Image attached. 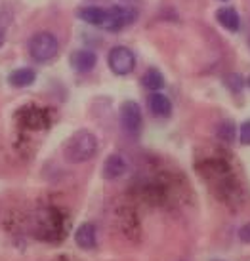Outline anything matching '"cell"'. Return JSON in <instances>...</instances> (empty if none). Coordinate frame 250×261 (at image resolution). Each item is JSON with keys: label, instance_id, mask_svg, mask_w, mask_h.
I'll return each instance as SVG.
<instances>
[{"label": "cell", "instance_id": "obj_1", "mask_svg": "<svg viewBox=\"0 0 250 261\" xmlns=\"http://www.w3.org/2000/svg\"><path fill=\"white\" fill-rule=\"evenodd\" d=\"M97 138L90 130L74 132L63 145V156L71 164H82L96 156Z\"/></svg>", "mask_w": 250, "mask_h": 261}, {"label": "cell", "instance_id": "obj_2", "mask_svg": "<svg viewBox=\"0 0 250 261\" xmlns=\"http://www.w3.org/2000/svg\"><path fill=\"white\" fill-rule=\"evenodd\" d=\"M58 51L59 40L56 35H52L48 31H40V33L31 37L29 54L37 63H50L52 59L58 56Z\"/></svg>", "mask_w": 250, "mask_h": 261}, {"label": "cell", "instance_id": "obj_3", "mask_svg": "<svg viewBox=\"0 0 250 261\" xmlns=\"http://www.w3.org/2000/svg\"><path fill=\"white\" fill-rule=\"evenodd\" d=\"M107 63L115 74L126 76L136 69V56L126 46H115V48H111L109 56H107Z\"/></svg>", "mask_w": 250, "mask_h": 261}, {"label": "cell", "instance_id": "obj_4", "mask_svg": "<svg viewBox=\"0 0 250 261\" xmlns=\"http://www.w3.org/2000/svg\"><path fill=\"white\" fill-rule=\"evenodd\" d=\"M143 124L140 105L136 101H124L120 105V126L128 136H138Z\"/></svg>", "mask_w": 250, "mask_h": 261}, {"label": "cell", "instance_id": "obj_5", "mask_svg": "<svg viewBox=\"0 0 250 261\" xmlns=\"http://www.w3.org/2000/svg\"><path fill=\"white\" fill-rule=\"evenodd\" d=\"M138 19V10L128 6H113L109 10V19L105 23V29L107 31H120L132 25Z\"/></svg>", "mask_w": 250, "mask_h": 261}, {"label": "cell", "instance_id": "obj_6", "mask_svg": "<svg viewBox=\"0 0 250 261\" xmlns=\"http://www.w3.org/2000/svg\"><path fill=\"white\" fill-rule=\"evenodd\" d=\"M126 172H128V160H126L122 154H118V152H113V154H109V156L105 159V162H103L102 175L107 179V181L120 179Z\"/></svg>", "mask_w": 250, "mask_h": 261}, {"label": "cell", "instance_id": "obj_7", "mask_svg": "<svg viewBox=\"0 0 250 261\" xmlns=\"http://www.w3.org/2000/svg\"><path fill=\"white\" fill-rule=\"evenodd\" d=\"M96 54L92 50H74L69 58V63L77 73H90L96 67Z\"/></svg>", "mask_w": 250, "mask_h": 261}, {"label": "cell", "instance_id": "obj_8", "mask_svg": "<svg viewBox=\"0 0 250 261\" xmlns=\"http://www.w3.org/2000/svg\"><path fill=\"white\" fill-rule=\"evenodd\" d=\"M77 15H79V19H82V21L88 23V25L105 27V23L109 19V10L99 6H84V8H79Z\"/></svg>", "mask_w": 250, "mask_h": 261}, {"label": "cell", "instance_id": "obj_9", "mask_svg": "<svg viewBox=\"0 0 250 261\" xmlns=\"http://www.w3.org/2000/svg\"><path fill=\"white\" fill-rule=\"evenodd\" d=\"M96 240H97V232H96V227L92 223H82L74 231V242L82 250H92V248L96 246Z\"/></svg>", "mask_w": 250, "mask_h": 261}, {"label": "cell", "instance_id": "obj_10", "mask_svg": "<svg viewBox=\"0 0 250 261\" xmlns=\"http://www.w3.org/2000/svg\"><path fill=\"white\" fill-rule=\"evenodd\" d=\"M216 19L229 33H237L239 25H241V19H239V14H237L235 8H220L216 12Z\"/></svg>", "mask_w": 250, "mask_h": 261}, {"label": "cell", "instance_id": "obj_11", "mask_svg": "<svg viewBox=\"0 0 250 261\" xmlns=\"http://www.w3.org/2000/svg\"><path fill=\"white\" fill-rule=\"evenodd\" d=\"M149 109L155 116H170L172 113V101L164 94H159V92H153L149 95Z\"/></svg>", "mask_w": 250, "mask_h": 261}, {"label": "cell", "instance_id": "obj_12", "mask_svg": "<svg viewBox=\"0 0 250 261\" xmlns=\"http://www.w3.org/2000/svg\"><path fill=\"white\" fill-rule=\"evenodd\" d=\"M37 79V73L33 69H27V67H21V69H15L12 71V74L8 76V82L14 88H27L31 86Z\"/></svg>", "mask_w": 250, "mask_h": 261}, {"label": "cell", "instance_id": "obj_13", "mask_svg": "<svg viewBox=\"0 0 250 261\" xmlns=\"http://www.w3.org/2000/svg\"><path fill=\"white\" fill-rule=\"evenodd\" d=\"M141 84H143V88L151 90V92H159L164 86V76L157 69H147L145 74L141 76Z\"/></svg>", "mask_w": 250, "mask_h": 261}, {"label": "cell", "instance_id": "obj_14", "mask_svg": "<svg viewBox=\"0 0 250 261\" xmlns=\"http://www.w3.org/2000/svg\"><path fill=\"white\" fill-rule=\"evenodd\" d=\"M239 141L243 145H250V120L241 124V128H239Z\"/></svg>", "mask_w": 250, "mask_h": 261}, {"label": "cell", "instance_id": "obj_15", "mask_svg": "<svg viewBox=\"0 0 250 261\" xmlns=\"http://www.w3.org/2000/svg\"><path fill=\"white\" fill-rule=\"evenodd\" d=\"M239 239L243 240V242H246V244H250V221L239 229Z\"/></svg>", "mask_w": 250, "mask_h": 261}, {"label": "cell", "instance_id": "obj_16", "mask_svg": "<svg viewBox=\"0 0 250 261\" xmlns=\"http://www.w3.org/2000/svg\"><path fill=\"white\" fill-rule=\"evenodd\" d=\"M4 44V35H2V31H0V46Z\"/></svg>", "mask_w": 250, "mask_h": 261}, {"label": "cell", "instance_id": "obj_17", "mask_svg": "<svg viewBox=\"0 0 250 261\" xmlns=\"http://www.w3.org/2000/svg\"><path fill=\"white\" fill-rule=\"evenodd\" d=\"M220 2H228V0H220Z\"/></svg>", "mask_w": 250, "mask_h": 261}, {"label": "cell", "instance_id": "obj_18", "mask_svg": "<svg viewBox=\"0 0 250 261\" xmlns=\"http://www.w3.org/2000/svg\"><path fill=\"white\" fill-rule=\"evenodd\" d=\"M248 86H250V79H248Z\"/></svg>", "mask_w": 250, "mask_h": 261}]
</instances>
